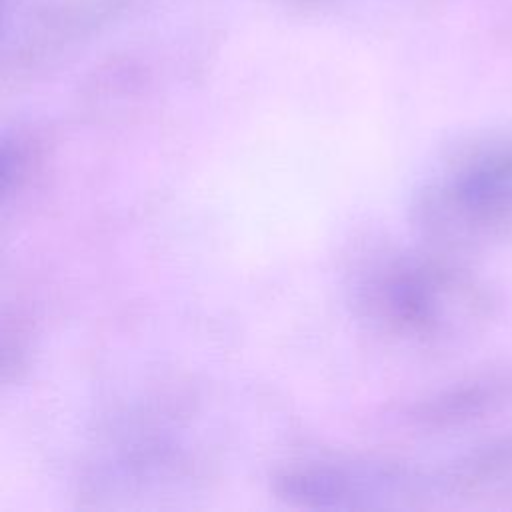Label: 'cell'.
<instances>
[{
    "label": "cell",
    "mask_w": 512,
    "mask_h": 512,
    "mask_svg": "<svg viewBox=\"0 0 512 512\" xmlns=\"http://www.w3.org/2000/svg\"><path fill=\"white\" fill-rule=\"evenodd\" d=\"M420 226L454 244L512 226V138L480 144L446 162L416 202Z\"/></svg>",
    "instance_id": "obj_2"
},
{
    "label": "cell",
    "mask_w": 512,
    "mask_h": 512,
    "mask_svg": "<svg viewBox=\"0 0 512 512\" xmlns=\"http://www.w3.org/2000/svg\"><path fill=\"white\" fill-rule=\"evenodd\" d=\"M360 304L382 332L410 342H440L486 318V294L460 270L424 258L378 266L360 286Z\"/></svg>",
    "instance_id": "obj_1"
}]
</instances>
